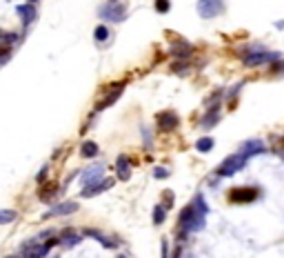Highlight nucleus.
I'll use <instances>...</instances> for the list:
<instances>
[{
	"mask_svg": "<svg viewBox=\"0 0 284 258\" xmlns=\"http://www.w3.org/2000/svg\"><path fill=\"white\" fill-rule=\"evenodd\" d=\"M56 191H58V185H56V183H47L40 189V200H42V203H51L53 196H56Z\"/></svg>",
	"mask_w": 284,
	"mask_h": 258,
	"instance_id": "6ab92c4d",
	"label": "nucleus"
},
{
	"mask_svg": "<svg viewBox=\"0 0 284 258\" xmlns=\"http://www.w3.org/2000/svg\"><path fill=\"white\" fill-rule=\"evenodd\" d=\"M102 174H105V165H94V167H89L82 174V185L84 187H91V185H95L98 180H102Z\"/></svg>",
	"mask_w": 284,
	"mask_h": 258,
	"instance_id": "6e6552de",
	"label": "nucleus"
},
{
	"mask_svg": "<svg viewBox=\"0 0 284 258\" xmlns=\"http://www.w3.org/2000/svg\"><path fill=\"white\" fill-rule=\"evenodd\" d=\"M174 205V191H164V207Z\"/></svg>",
	"mask_w": 284,
	"mask_h": 258,
	"instance_id": "c85d7f7f",
	"label": "nucleus"
},
{
	"mask_svg": "<svg viewBox=\"0 0 284 258\" xmlns=\"http://www.w3.org/2000/svg\"><path fill=\"white\" fill-rule=\"evenodd\" d=\"M171 53H174L175 58H187L191 53V45L184 42L182 38H178V42H174V47H171Z\"/></svg>",
	"mask_w": 284,
	"mask_h": 258,
	"instance_id": "dca6fc26",
	"label": "nucleus"
},
{
	"mask_svg": "<svg viewBox=\"0 0 284 258\" xmlns=\"http://www.w3.org/2000/svg\"><path fill=\"white\" fill-rule=\"evenodd\" d=\"M47 245H40L38 241H29L22 245V254H25V258H42L45 254H47Z\"/></svg>",
	"mask_w": 284,
	"mask_h": 258,
	"instance_id": "1a4fd4ad",
	"label": "nucleus"
},
{
	"mask_svg": "<svg viewBox=\"0 0 284 258\" xmlns=\"http://www.w3.org/2000/svg\"><path fill=\"white\" fill-rule=\"evenodd\" d=\"M280 58H282L280 53L267 52L262 45H253V47L242 56V63H244V67H260V65H264V63H275V60H280Z\"/></svg>",
	"mask_w": 284,
	"mask_h": 258,
	"instance_id": "f03ea898",
	"label": "nucleus"
},
{
	"mask_svg": "<svg viewBox=\"0 0 284 258\" xmlns=\"http://www.w3.org/2000/svg\"><path fill=\"white\" fill-rule=\"evenodd\" d=\"M14 40H16L14 34H5L2 29H0V42H14Z\"/></svg>",
	"mask_w": 284,
	"mask_h": 258,
	"instance_id": "cd10ccee",
	"label": "nucleus"
},
{
	"mask_svg": "<svg viewBox=\"0 0 284 258\" xmlns=\"http://www.w3.org/2000/svg\"><path fill=\"white\" fill-rule=\"evenodd\" d=\"M247 165V158H244L242 154H231L229 158L222 160V165L218 167V176H224V178H229V176H233L236 172H240V169Z\"/></svg>",
	"mask_w": 284,
	"mask_h": 258,
	"instance_id": "20e7f679",
	"label": "nucleus"
},
{
	"mask_svg": "<svg viewBox=\"0 0 284 258\" xmlns=\"http://www.w3.org/2000/svg\"><path fill=\"white\" fill-rule=\"evenodd\" d=\"M213 145H216V142H213V138H200V140L195 142V149H198V152H202V154H206V152H211V149H213Z\"/></svg>",
	"mask_w": 284,
	"mask_h": 258,
	"instance_id": "4be33fe9",
	"label": "nucleus"
},
{
	"mask_svg": "<svg viewBox=\"0 0 284 258\" xmlns=\"http://www.w3.org/2000/svg\"><path fill=\"white\" fill-rule=\"evenodd\" d=\"M84 236H89V238H95V241L100 242V245H105V247H116V241H111V238H107L105 234L95 232V229H87V232H84Z\"/></svg>",
	"mask_w": 284,
	"mask_h": 258,
	"instance_id": "a211bd4d",
	"label": "nucleus"
},
{
	"mask_svg": "<svg viewBox=\"0 0 284 258\" xmlns=\"http://www.w3.org/2000/svg\"><path fill=\"white\" fill-rule=\"evenodd\" d=\"M14 258H18V256H14Z\"/></svg>",
	"mask_w": 284,
	"mask_h": 258,
	"instance_id": "473e14b6",
	"label": "nucleus"
},
{
	"mask_svg": "<svg viewBox=\"0 0 284 258\" xmlns=\"http://www.w3.org/2000/svg\"><path fill=\"white\" fill-rule=\"evenodd\" d=\"M94 36H95V40L98 42H105L107 38H109V29H107L105 25H100V27H95V32H94Z\"/></svg>",
	"mask_w": 284,
	"mask_h": 258,
	"instance_id": "b1692460",
	"label": "nucleus"
},
{
	"mask_svg": "<svg viewBox=\"0 0 284 258\" xmlns=\"http://www.w3.org/2000/svg\"><path fill=\"white\" fill-rule=\"evenodd\" d=\"M164 218H167V209L158 205L156 209H153V225H162Z\"/></svg>",
	"mask_w": 284,
	"mask_h": 258,
	"instance_id": "5701e85b",
	"label": "nucleus"
},
{
	"mask_svg": "<svg viewBox=\"0 0 284 258\" xmlns=\"http://www.w3.org/2000/svg\"><path fill=\"white\" fill-rule=\"evenodd\" d=\"M78 209V203H63V205H56L45 214V218H53V216H64V214H71V211Z\"/></svg>",
	"mask_w": 284,
	"mask_h": 258,
	"instance_id": "ddd939ff",
	"label": "nucleus"
},
{
	"mask_svg": "<svg viewBox=\"0 0 284 258\" xmlns=\"http://www.w3.org/2000/svg\"><path fill=\"white\" fill-rule=\"evenodd\" d=\"M224 11V0H198V14L202 18H216Z\"/></svg>",
	"mask_w": 284,
	"mask_h": 258,
	"instance_id": "39448f33",
	"label": "nucleus"
},
{
	"mask_svg": "<svg viewBox=\"0 0 284 258\" xmlns=\"http://www.w3.org/2000/svg\"><path fill=\"white\" fill-rule=\"evenodd\" d=\"M264 152V145H262V140H247L240 147V154H242L244 158H251V156H255V154H262Z\"/></svg>",
	"mask_w": 284,
	"mask_h": 258,
	"instance_id": "f8f14e48",
	"label": "nucleus"
},
{
	"mask_svg": "<svg viewBox=\"0 0 284 258\" xmlns=\"http://www.w3.org/2000/svg\"><path fill=\"white\" fill-rule=\"evenodd\" d=\"M158 127H160V132H174L175 127L180 125V118L175 116L174 111H160L158 114Z\"/></svg>",
	"mask_w": 284,
	"mask_h": 258,
	"instance_id": "0eeeda50",
	"label": "nucleus"
},
{
	"mask_svg": "<svg viewBox=\"0 0 284 258\" xmlns=\"http://www.w3.org/2000/svg\"><path fill=\"white\" fill-rule=\"evenodd\" d=\"M18 218V214L14 209H0V225H9Z\"/></svg>",
	"mask_w": 284,
	"mask_h": 258,
	"instance_id": "412c9836",
	"label": "nucleus"
},
{
	"mask_svg": "<svg viewBox=\"0 0 284 258\" xmlns=\"http://www.w3.org/2000/svg\"><path fill=\"white\" fill-rule=\"evenodd\" d=\"M7 56H9V49L0 45V58H7Z\"/></svg>",
	"mask_w": 284,
	"mask_h": 258,
	"instance_id": "c756f323",
	"label": "nucleus"
},
{
	"mask_svg": "<svg viewBox=\"0 0 284 258\" xmlns=\"http://www.w3.org/2000/svg\"><path fill=\"white\" fill-rule=\"evenodd\" d=\"M258 196H260L258 187H233V189H229L226 198L236 203V205H249L253 200H258Z\"/></svg>",
	"mask_w": 284,
	"mask_h": 258,
	"instance_id": "7ed1b4c3",
	"label": "nucleus"
},
{
	"mask_svg": "<svg viewBox=\"0 0 284 258\" xmlns=\"http://www.w3.org/2000/svg\"><path fill=\"white\" fill-rule=\"evenodd\" d=\"M118 178L120 180H129L131 178V167H129V160L125 158V156H120V158H118Z\"/></svg>",
	"mask_w": 284,
	"mask_h": 258,
	"instance_id": "f3484780",
	"label": "nucleus"
},
{
	"mask_svg": "<svg viewBox=\"0 0 284 258\" xmlns=\"http://www.w3.org/2000/svg\"><path fill=\"white\" fill-rule=\"evenodd\" d=\"M280 145H282V147H284V136H282V140H280Z\"/></svg>",
	"mask_w": 284,
	"mask_h": 258,
	"instance_id": "7c9ffc66",
	"label": "nucleus"
},
{
	"mask_svg": "<svg viewBox=\"0 0 284 258\" xmlns=\"http://www.w3.org/2000/svg\"><path fill=\"white\" fill-rule=\"evenodd\" d=\"M100 18H107L109 22H120L122 18H125L126 9L125 5H107V7H100Z\"/></svg>",
	"mask_w": 284,
	"mask_h": 258,
	"instance_id": "423d86ee",
	"label": "nucleus"
},
{
	"mask_svg": "<svg viewBox=\"0 0 284 258\" xmlns=\"http://www.w3.org/2000/svg\"><path fill=\"white\" fill-rule=\"evenodd\" d=\"M122 87H125V85H122V83H116V85H113V89H111V94H109V96H105V98H102L100 103L95 105V111H102V109H105V107L113 105V103H116V100L120 98V91H122Z\"/></svg>",
	"mask_w": 284,
	"mask_h": 258,
	"instance_id": "9b49d317",
	"label": "nucleus"
},
{
	"mask_svg": "<svg viewBox=\"0 0 284 258\" xmlns=\"http://www.w3.org/2000/svg\"><path fill=\"white\" fill-rule=\"evenodd\" d=\"M111 187H113V178H102L95 185H91V187H84L82 196H98V194H102V191L111 189Z\"/></svg>",
	"mask_w": 284,
	"mask_h": 258,
	"instance_id": "9d476101",
	"label": "nucleus"
},
{
	"mask_svg": "<svg viewBox=\"0 0 284 258\" xmlns=\"http://www.w3.org/2000/svg\"><path fill=\"white\" fill-rule=\"evenodd\" d=\"M169 9H171V2H169V0H156V11H160V14H167Z\"/></svg>",
	"mask_w": 284,
	"mask_h": 258,
	"instance_id": "a878e982",
	"label": "nucleus"
},
{
	"mask_svg": "<svg viewBox=\"0 0 284 258\" xmlns=\"http://www.w3.org/2000/svg\"><path fill=\"white\" fill-rule=\"evenodd\" d=\"M218 120H220V105L206 111V116L202 118V129H211L213 125H218Z\"/></svg>",
	"mask_w": 284,
	"mask_h": 258,
	"instance_id": "4468645a",
	"label": "nucleus"
},
{
	"mask_svg": "<svg viewBox=\"0 0 284 258\" xmlns=\"http://www.w3.org/2000/svg\"><path fill=\"white\" fill-rule=\"evenodd\" d=\"M153 176H156V178H167V176H169V169L156 167V169H153Z\"/></svg>",
	"mask_w": 284,
	"mask_h": 258,
	"instance_id": "bb28decb",
	"label": "nucleus"
},
{
	"mask_svg": "<svg viewBox=\"0 0 284 258\" xmlns=\"http://www.w3.org/2000/svg\"><path fill=\"white\" fill-rule=\"evenodd\" d=\"M32 2H33V0H32Z\"/></svg>",
	"mask_w": 284,
	"mask_h": 258,
	"instance_id": "72a5a7b5",
	"label": "nucleus"
},
{
	"mask_svg": "<svg viewBox=\"0 0 284 258\" xmlns=\"http://www.w3.org/2000/svg\"><path fill=\"white\" fill-rule=\"evenodd\" d=\"M206 211H209V207L202 200V196H195L193 203L180 211V229H182V236L189 232H200L202 227H205Z\"/></svg>",
	"mask_w": 284,
	"mask_h": 258,
	"instance_id": "f257e3e1",
	"label": "nucleus"
},
{
	"mask_svg": "<svg viewBox=\"0 0 284 258\" xmlns=\"http://www.w3.org/2000/svg\"><path fill=\"white\" fill-rule=\"evenodd\" d=\"M271 74H275V76H282L284 74V60L282 58L275 60V63L271 65Z\"/></svg>",
	"mask_w": 284,
	"mask_h": 258,
	"instance_id": "393cba45",
	"label": "nucleus"
},
{
	"mask_svg": "<svg viewBox=\"0 0 284 258\" xmlns=\"http://www.w3.org/2000/svg\"><path fill=\"white\" fill-rule=\"evenodd\" d=\"M16 11H18V16L22 18V22H25V25L33 22V18H36V7H33V5H18Z\"/></svg>",
	"mask_w": 284,
	"mask_h": 258,
	"instance_id": "2eb2a0df",
	"label": "nucleus"
},
{
	"mask_svg": "<svg viewBox=\"0 0 284 258\" xmlns=\"http://www.w3.org/2000/svg\"><path fill=\"white\" fill-rule=\"evenodd\" d=\"M118 258H125V256H118Z\"/></svg>",
	"mask_w": 284,
	"mask_h": 258,
	"instance_id": "2f4dec72",
	"label": "nucleus"
},
{
	"mask_svg": "<svg viewBox=\"0 0 284 258\" xmlns=\"http://www.w3.org/2000/svg\"><path fill=\"white\" fill-rule=\"evenodd\" d=\"M80 154H82L84 158H94L95 154H98V145H95V142H84L82 145V149H80Z\"/></svg>",
	"mask_w": 284,
	"mask_h": 258,
	"instance_id": "aec40b11",
	"label": "nucleus"
}]
</instances>
